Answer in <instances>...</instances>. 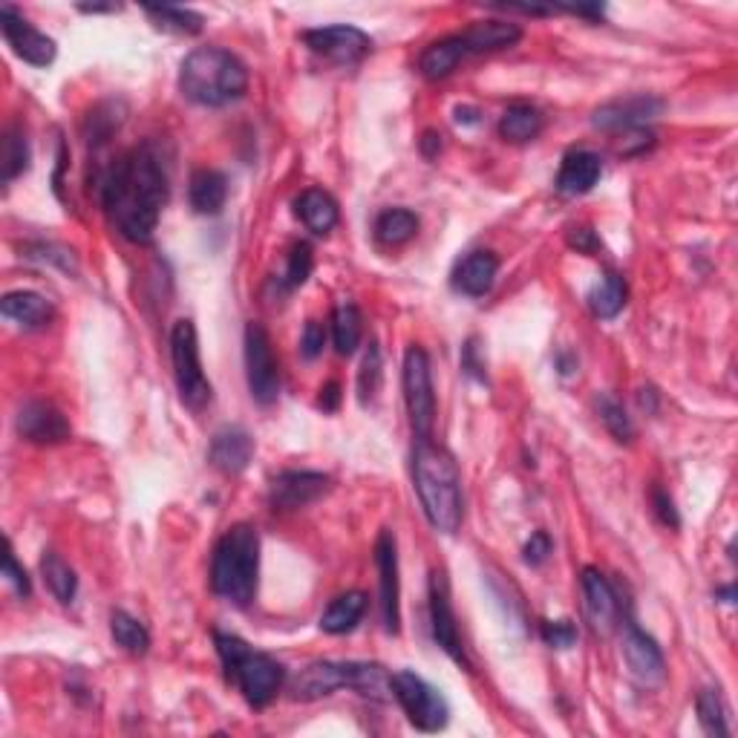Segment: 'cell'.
<instances>
[{
	"instance_id": "1",
	"label": "cell",
	"mask_w": 738,
	"mask_h": 738,
	"mask_svg": "<svg viewBox=\"0 0 738 738\" xmlns=\"http://www.w3.org/2000/svg\"><path fill=\"white\" fill-rule=\"evenodd\" d=\"M168 191V168L153 144L122 153L101 176V202L130 243H151Z\"/></svg>"
},
{
	"instance_id": "2",
	"label": "cell",
	"mask_w": 738,
	"mask_h": 738,
	"mask_svg": "<svg viewBox=\"0 0 738 738\" xmlns=\"http://www.w3.org/2000/svg\"><path fill=\"white\" fill-rule=\"evenodd\" d=\"M413 485L424 516L442 534H456L465 516L462 502V476L445 447H438L433 438H416L413 447Z\"/></svg>"
},
{
	"instance_id": "3",
	"label": "cell",
	"mask_w": 738,
	"mask_h": 738,
	"mask_svg": "<svg viewBox=\"0 0 738 738\" xmlns=\"http://www.w3.org/2000/svg\"><path fill=\"white\" fill-rule=\"evenodd\" d=\"M180 90L200 108H225L249 90V70L223 47H200L188 52L180 67Z\"/></svg>"
},
{
	"instance_id": "4",
	"label": "cell",
	"mask_w": 738,
	"mask_h": 738,
	"mask_svg": "<svg viewBox=\"0 0 738 738\" xmlns=\"http://www.w3.org/2000/svg\"><path fill=\"white\" fill-rule=\"evenodd\" d=\"M260 537L251 525L240 523L225 530L211 559V588L214 595L234 606H249L257 595Z\"/></svg>"
},
{
	"instance_id": "5",
	"label": "cell",
	"mask_w": 738,
	"mask_h": 738,
	"mask_svg": "<svg viewBox=\"0 0 738 738\" xmlns=\"http://www.w3.org/2000/svg\"><path fill=\"white\" fill-rule=\"evenodd\" d=\"M214 644L216 653H220V660H223L225 675L237 684L245 701H249L254 710L269 707V704L274 701V696L280 692V687H283V678H286V673H283L277 660H274L272 655L251 649L243 638L225 635V631H216Z\"/></svg>"
},
{
	"instance_id": "6",
	"label": "cell",
	"mask_w": 738,
	"mask_h": 738,
	"mask_svg": "<svg viewBox=\"0 0 738 738\" xmlns=\"http://www.w3.org/2000/svg\"><path fill=\"white\" fill-rule=\"evenodd\" d=\"M171 361L182 404L194 410V413L209 407L214 390H211V381L205 378V373H202L200 337H196V326L191 321L173 323Z\"/></svg>"
},
{
	"instance_id": "7",
	"label": "cell",
	"mask_w": 738,
	"mask_h": 738,
	"mask_svg": "<svg viewBox=\"0 0 738 738\" xmlns=\"http://www.w3.org/2000/svg\"><path fill=\"white\" fill-rule=\"evenodd\" d=\"M404 402H407L410 424L416 438H433V424H436V393H433L431 358L422 346H410L404 355Z\"/></svg>"
},
{
	"instance_id": "8",
	"label": "cell",
	"mask_w": 738,
	"mask_h": 738,
	"mask_svg": "<svg viewBox=\"0 0 738 738\" xmlns=\"http://www.w3.org/2000/svg\"><path fill=\"white\" fill-rule=\"evenodd\" d=\"M393 696L395 701L402 704V710L407 712L410 725L422 732H438L447 727V710L445 696L436 687L424 681L422 675L402 669L393 675Z\"/></svg>"
},
{
	"instance_id": "9",
	"label": "cell",
	"mask_w": 738,
	"mask_h": 738,
	"mask_svg": "<svg viewBox=\"0 0 738 738\" xmlns=\"http://www.w3.org/2000/svg\"><path fill=\"white\" fill-rule=\"evenodd\" d=\"M245 375H249V390L254 402L263 407L277 402L280 370L274 361L272 337L260 323L245 326Z\"/></svg>"
},
{
	"instance_id": "10",
	"label": "cell",
	"mask_w": 738,
	"mask_h": 738,
	"mask_svg": "<svg viewBox=\"0 0 738 738\" xmlns=\"http://www.w3.org/2000/svg\"><path fill=\"white\" fill-rule=\"evenodd\" d=\"M303 43L332 64H358L361 58L373 52V38L366 36L364 29L346 27V23L309 29V32H303Z\"/></svg>"
},
{
	"instance_id": "11",
	"label": "cell",
	"mask_w": 738,
	"mask_h": 738,
	"mask_svg": "<svg viewBox=\"0 0 738 738\" xmlns=\"http://www.w3.org/2000/svg\"><path fill=\"white\" fill-rule=\"evenodd\" d=\"M624 658L629 675L640 687L658 689L667 681V664H664V653L635 620L624 624Z\"/></svg>"
},
{
	"instance_id": "12",
	"label": "cell",
	"mask_w": 738,
	"mask_h": 738,
	"mask_svg": "<svg viewBox=\"0 0 738 738\" xmlns=\"http://www.w3.org/2000/svg\"><path fill=\"white\" fill-rule=\"evenodd\" d=\"M375 566H378L381 588V620L390 635H398L402 624V580H398V548H395L393 530H381L375 543Z\"/></svg>"
},
{
	"instance_id": "13",
	"label": "cell",
	"mask_w": 738,
	"mask_h": 738,
	"mask_svg": "<svg viewBox=\"0 0 738 738\" xmlns=\"http://www.w3.org/2000/svg\"><path fill=\"white\" fill-rule=\"evenodd\" d=\"M0 29L3 38L12 47V52L21 61L32 67H50L58 55V47L50 36L38 32L32 23H27L12 7H0Z\"/></svg>"
},
{
	"instance_id": "14",
	"label": "cell",
	"mask_w": 738,
	"mask_h": 738,
	"mask_svg": "<svg viewBox=\"0 0 738 738\" xmlns=\"http://www.w3.org/2000/svg\"><path fill=\"white\" fill-rule=\"evenodd\" d=\"M660 113H664V101L655 95H629V99H617L597 108L592 124L606 133H620V130L631 133V130H640L644 124L658 119Z\"/></svg>"
},
{
	"instance_id": "15",
	"label": "cell",
	"mask_w": 738,
	"mask_h": 738,
	"mask_svg": "<svg viewBox=\"0 0 738 738\" xmlns=\"http://www.w3.org/2000/svg\"><path fill=\"white\" fill-rule=\"evenodd\" d=\"M330 476L317 474V471H283L272 479L269 499L280 510H297L321 499L330 491Z\"/></svg>"
},
{
	"instance_id": "16",
	"label": "cell",
	"mask_w": 738,
	"mask_h": 738,
	"mask_svg": "<svg viewBox=\"0 0 738 738\" xmlns=\"http://www.w3.org/2000/svg\"><path fill=\"white\" fill-rule=\"evenodd\" d=\"M431 629H433V640H436V644L442 646L456 664L467 667V655L465 646H462L459 624H456V615H453L445 574H433L431 580Z\"/></svg>"
},
{
	"instance_id": "17",
	"label": "cell",
	"mask_w": 738,
	"mask_h": 738,
	"mask_svg": "<svg viewBox=\"0 0 738 738\" xmlns=\"http://www.w3.org/2000/svg\"><path fill=\"white\" fill-rule=\"evenodd\" d=\"M583 597H586V615L595 631L600 635L615 631L617 620H620V600H617L609 577L597 568H583Z\"/></svg>"
},
{
	"instance_id": "18",
	"label": "cell",
	"mask_w": 738,
	"mask_h": 738,
	"mask_svg": "<svg viewBox=\"0 0 738 738\" xmlns=\"http://www.w3.org/2000/svg\"><path fill=\"white\" fill-rule=\"evenodd\" d=\"M18 433L32 445H61L70 438V422L47 402H29L18 413Z\"/></svg>"
},
{
	"instance_id": "19",
	"label": "cell",
	"mask_w": 738,
	"mask_h": 738,
	"mask_svg": "<svg viewBox=\"0 0 738 738\" xmlns=\"http://www.w3.org/2000/svg\"><path fill=\"white\" fill-rule=\"evenodd\" d=\"M254 459V438L243 427H223L211 438L209 462L225 476L243 474Z\"/></svg>"
},
{
	"instance_id": "20",
	"label": "cell",
	"mask_w": 738,
	"mask_h": 738,
	"mask_svg": "<svg viewBox=\"0 0 738 738\" xmlns=\"http://www.w3.org/2000/svg\"><path fill=\"white\" fill-rule=\"evenodd\" d=\"M462 43H465L467 55H485V52H499L510 50L514 43H519L523 29L514 21H502V18H488V21H476L459 32Z\"/></svg>"
},
{
	"instance_id": "21",
	"label": "cell",
	"mask_w": 738,
	"mask_h": 738,
	"mask_svg": "<svg viewBox=\"0 0 738 738\" xmlns=\"http://www.w3.org/2000/svg\"><path fill=\"white\" fill-rule=\"evenodd\" d=\"M603 162L592 151H568L557 173V191L566 196H583L600 182Z\"/></svg>"
},
{
	"instance_id": "22",
	"label": "cell",
	"mask_w": 738,
	"mask_h": 738,
	"mask_svg": "<svg viewBox=\"0 0 738 738\" xmlns=\"http://www.w3.org/2000/svg\"><path fill=\"white\" fill-rule=\"evenodd\" d=\"M346 687V664H332V660H317L309 664L292 684L294 701H317V698L332 696L335 689Z\"/></svg>"
},
{
	"instance_id": "23",
	"label": "cell",
	"mask_w": 738,
	"mask_h": 738,
	"mask_svg": "<svg viewBox=\"0 0 738 738\" xmlns=\"http://www.w3.org/2000/svg\"><path fill=\"white\" fill-rule=\"evenodd\" d=\"M496 274H499V260L491 251H471L467 257L459 260L456 272H453V289L467 297H482L494 286Z\"/></svg>"
},
{
	"instance_id": "24",
	"label": "cell",
	"mask_w": 738,
	"mask_h": 738,
	"mask_svg": "<svg viewBox=\"0 0 738 738\" xmlns=\"http://www.w3.org/2000/svg\"><path fill=\"white\" fill-rule=\"evenodd\" d=\"M0 312H3L7 321L18 323L23 330L47 326V323L52 321V315H55L52 303L38 292H9L7 297H3V303H0Z\"/></svg>"
},
{
	"instance_id": "25",
	"label": "cell",
	"mask_w": 738,
	"mask_h": 738,
	"mask_svg": "<svg viewBox=\"0 0 738 738\" xmlns=\"http://www.w3.org/2000/svg\"><path fill=\"white\" fill-rule=\"evenodd\" d=\"M188 200L196 214L214 216L223 211L225 200H229V180L225 173L214 171V168H202L191 176V188H188Z\"/></svg>"
},
{
	"instance_id": "26",
	"label": "cell",
	"mask_w": 738,
	"mask_h": 738,
	"mask_svg": "<svg viewBox=\"0 0 738 738\" xmlns=\"http://www.w3.org/2000/svg\"><path fill=\"white\" fill-rule=\"evenodd\" d=\"M294 211L312 234H330L337 225V202L321 188H309L294 200Z\"/></svg>"
},
{
	"instance_id": "27",
	"label": "cell",
	"mask_w": 738,
	"mask_h": 738,
	"mask_svg": "<svg viewBox=\"0 0 738 738\" xmlns=\"http://www.w3.org/2000/svg\"><path fill=\"white\" fill-rule=\"evenodd\" d=\"M467 52H465V43H462L459 36H451V38H442V41L431 43L427 50L422 52V58H418V70H422L424 79L431 81H438V79H447L456 67H459V61H465Z\"/></svg>"
},
{
	"instance_id": "28",
	"label": "cell",
	"mask_w": 738,
	"mask_h": 738,
	"mask_svg": "<svg viewBox=\"0 0 738 738\" xmlns=\"http://www.w3.org/2000/svg\"><path fill=\"white\" fill-rule=\"evenodd\" d=\"M366 611V595L361 592H346L330 603V609L323 611L321 629L326 635H346L358 626V620Z\"/></svg>"
},
{
	"instance_id": "29",
	"label": "cell",
	"mask_w": 738,
	"mask_h": 738,
	"mask_svg": "<svg viewBox=\"0 0 738 738\" xmlns=\"http://www.w3.org/2000/svg\"><path fill=\"white\" fill-rule=\"evenodd\" d=\"M499 133L508 142H530V139H537L543 133V113L537 108H530V104H510L502 113Z\"/></svg>"
},
{
	"instance_id": "30",
	"label": "cell",
	"mask_w": 738,
	"mask_h": 738,
	"mask_svg": "<svg viewBox=\"0 0 738 738\" xmlns=\"http://www.w3.org/2000/svg\"><path fill=\"white\" fill-rule=\"evenodd\" d=\"M588 306H592V312H595L597 317H603V321H611V317L620 315L626 306L624 277L615 272L606 274V277H603L600 283L592 289V292H588Z\"/></svg>"
},
{
	"instance_id": "31",
	"label": "cell",
	"mask_w": 738,
	"mask_h": 738,
	"mask_svg": "<svg viewBox=\"0 0 738 738\" xmlns=\"http://www.w3.org/2000/svg\"><path fill=\"white\" fill-rule=\"evenodd\" d=\"M418 234V216L407 209H387L375 220V237L384 245H404Z\"/></svg>"
},
{
	"instance_id": "32",
	"label": "cell",
	"mask_w": 738,
	"mask_h": 738,
	"mask_svg": "<svg viewBox=\"0 0 738 738\" xmlns=\"http://www.w3.org/2000/svg\"><path fill=\"white\" fill-rule=\"evenodd\" d=\"M361 335H364V323L355 303H341L332 315V341H335L337 355H352L358 350Z\"/></svg>"
},
{
	"instance_id": "33",
	"label": "cell",
	"mask_w": 738,
	"mask_h": 738,
	"mask_svg": "<svg viewBox=\"0 0 738 738\" xmlns=\"http://www.w3.org/2000/svg\"><path fill=\"white\" fill-rule=\"evenodd\" d=\"M41 572H43V583L50 586V592L55 595L58 603H72L75 600V592H79V577L67 566L64 559L58 557V554L47 552L41 559Z\"/></svg>"
},
{
	"instance_id": "34",
	"label": "cell",
	"mask_w": 738,
	"mask_h": 738,
	"mask_svg": "<svg viewBox=\"0 0 738 738\" xmlns=\"http://www.w3.org/2000/svg\"><path fill=\"white\" fill-rule=\"evenodd\" d=\"M0 168H3V182H14L29 168V142L18 124L3 133L0 142Z\"/></svg>"
},
{
	"instance_id": "35",
	"label": "cell",
	"mask_w": 738,
	"mask_h": 738,
	"mask_svg": "<svg viewBox=\"0 0 738 738\" xmlns=\"http://www.w3.org/2000/svg\"><path fill=\"white\" fill-rule=\"evenodd\" d=\"M110 631H113L115 646H122L124 653L130 655H144L151 649V635L139 624L137 617L128 611H113L110 615Z\"/></svg>"
},
{
	"instance_id": "36",
	"label": "cell",
	"mask_w": 738,
	"mask_h": 738,
	"mask_svg": "<svg viewBox=\"0 0 738 738\" xmlns=\"http://www.w3.org/2000/svg\"><path fill=\"white\" fill-rule=\"evenodd\" d=\"M144 12L151 14L159 29H171L180 36H196L202 29V14L180 7H148Z\"/></svg>"
},
{
	"instance_id": "37",
	"label": "cell",
	"mask_w": 738,
	"mask_h": 738,
	"mask_svg": "<svg viewBox=\"0 0 738 738\" xmlns=\"http://www.w3.org/2000/svg\"><path fill=\"white\" fill-rule=\"evenodd\" d=\"M698 721L710 736H730V727H727V710L721 698H718L716 689H701L698 692Z\"/></svg>"
},
{
	"instance_id": "38",
	"label": "cell",
	"mask_w": 738,
	"mask_h": 738,
	"mask_svg": "<svg viewBox=\"0 0 738 738\" xmlns=\"http://www.w3.org/2000/svg\"><path fill=\"white\" fill-rule=\"evenodd\" d=\"M597 413H600L606 431L617 438V442H631L635 438V427H631V418L626 416L624 404L615 402L611 395L600 393L597 395Z\"/></svg>"
},
{
	"instance_id": "39",
	"label": "cell",
	"mask_w": 738,
	"mask_h": 738,
	"mask_svg": "<svg viewBox=\"0 0 738 738\" xmlns=\"http://www.w3.org/2000/svg\"><path fill=\"white\" fill-rule=\"evenodd\" d=\"M381 378H384V364H381V350L378 344H370V350H366L364 355V364H361V373H358V398L361 404L373 402L375 393L381 390Z\"/></svg>"
},
{
	"instance_id": "40",
	"label": "cell",
	"mask_w": 738,
	"mask_h": 738,
	"mask_svg": "<svg viewBox=\"0 0 738 738\" xmlns=\"http://www.w3.org/2000/svg\"><path fill=\"white\" fill-rule=\"evenodd\" d=\"M312 274V249L306 243H297L289 254V265L286 274H283V286L286 289H297L303 286Z\"/></svg>"
},
{
	"instance_id": "41",
	"label": "cell",
	"mask_w": 738,
	"mask_h": 738,
	"mask_svg": "<svg viewBox=\"0 0 738 738\" xmlns=\"http://www.w3.org/2000/svg\"><path fill=\"white\" fill-rule=\"evenodd\" d=\"M543 640L554 649H572L577 644V626L572 620H545L539 629Z\"/></svg>"
},
{
	"instance_id": "42",
	"label": "cell",
	"mask_w": 738,
	"mask_h": 738,
	"mask_svg": "<svg viewBox=\"0 0 738 738\" xmlns=\"http://www.w3.org/2000/svg\"><path fill=\"white\" fill-rule=\"evenodd\" d=\"M3 577H7L9 586L18 592V597H29V577H27V572L18 566L12 545H7V554H3Z\"/></svg>"
},
{
	"instance_id": "43",
	"label": "cell",
	"mask_w": 738,
	"mask_h": 738,
	"mask_svg": "<svg viewBox=\"0 0 738 738\" xmlns=\"http://www.w3.org/2000/svg\"><path fill=\"white\" fill-rule=\"evenodd\" d=\"M323 344H326V330H323V323L309 321L306 330H303V337H301L303 358L315 361L317 355H321V352H323Z\"/></svg>"
},
{
	"instance_id": "44",
	"label": "cell",
	"mask_w": 738,
	"mask_h": 738,
	"mask_svg": "<svg viewBox=\"0 0 738 738\" xmlns=\"http://www.w3.org/2000/svg\"><path fill=\"white\" fill-rule=\"evenodd\" d=\"M552 537L545 534V530H537V534H530V539L525 543V563L528 566H543L545 559H548V554H552Z\"/></svg>"
},
{
	"instance_id": "45",
	"label": "cell",
	"mask_w": 738,
	"mask_h": 738,
	"mask_svg": "<svg viewBox=\"0 0 738 738\" xmlns=\"http://www.w3.org/2000/svg\"><path fill=\"white\" fill-rule=\"evenodd\" d=\"M653 505H655V510H658L660 523L669 525V528H678V525H681V516H678V510H675V502H673V496L667 494V491L655 488L653 491Z\"/></svg>"
},
{
	"instance_id": "46",
	"label": "cell",
	"mask_w": 738,
	"mask_h": 738,
	"mask_svg": "<svg viewBox=\"0 0 738 738\" xmlns=\"http://www.w3.org/2000/svg\"><path fill=\"white\" fill-rule=\"evenodd\" d=\"M438 151H442V137H438L436 130H427V133L422 137V153L427 159H433V156H438Z\"/></svg>"
},
{
	"instance_id": "47",
	"label": "cell",
	"mask_w": 738,
	"mask_h": 738,
	"mask_svg": "<svg viewBox=\"0 0 738 738\" xmlns=\"http://www.w3.org/2000/svg\"><path fill=\"white\" fill-rule=\"evenodd\" d=\"M572 245H574V249H580V251H592L597 245V240H595V234H592V231H588V229H574Z\"/></svg>"
},
{
	"instance_id": "48",
	"label": "cell",
	"mask_w": 738,
	"mask_h": 738,
	"mask_svg": "<svg viewBox=\"0 0 738 738\" xmlns=\"http://www.w3.org/2000/svg\"><path fill=\"white\" fill-rule=\"evenodd\" d=\"M337 402H341V390H337V384L332 381V384H326V387L321 390V407L323 410H337Z\"/></svg>"
},
{
	"instance_id": "49",
	"label": "cell",
	"mask_w": 738,
	"mask_h": 738,
	"mask_svg": "<svg viewBox=\"0 0 738 738\" xmlns=\"http://www.w3.org/2000/svg\"><path fill=\"white\" fill-rule=\"evenodd\" d=\"M640 407L649 410V413H655V390H640Z\"/></svg>"
}]
</instances>
